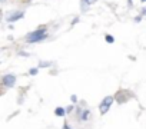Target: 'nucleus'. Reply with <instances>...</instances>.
<instances>
[{
	"label": "nucleus",
	"instance_id": "obj_1",
	"mask_svg": "<svg viewBox=\"0 0 146 129\" xmlns=\"http://www.w3.org/2000/svg\"><path fill=\"white\" fill-rule=\"evenodd\" d=\"M49 37V30L46 26H40L37 29H35L33 32H29L25 37L26 43L27 45H35V43H39V42H43Z\"/></svg>",
	"mask_w": 146,
	"mask_h": 129
},
{
	"label": "nucleus",
	"instance_id": "obj_18",
	"mask_svg": "<svg viewBox=\"0 0 146 129\" xmlns=\"http://www.w3.org/2000/svg\"><path fill=\"white\" fill-rule=\"evenodd\" d=\"M140 15H142V16H146V7H142V10H140Z\"/></svg>",
	"mask_w": 146,
	"mask_h": 129
},
{
	"label": "nucleus",
	"instance_id": "obj_15",
	"mask_svg": "<svg viewBox=\"0 0 146 129\" xmlns=\"http://www.w3.org/2000/svg\"><path fill=\"white\" fill-rule=\"evenodd\" d=\"M75 109H76V108H75V105H73V103H72L70 106H67V108H66L67 113H73V110H75Z\"/></svg>",
	"mask_w": 146,
	"mask_h": 129
},
{
	"label": "nucleus",
	"instance_id": "obj_12",
	"mask_svg": "<svg viewBox=\"0 0 146 129\" xmlns=\"http://www.w3.org/2000/svg\"><path fill=\"white\" fill-rule=\"evenodd\" d=\"M70 102H72L73 105H76V103H78V95H72V96H70Z\"/></svg>",
	"mask_w": 146,
	"mask_h": 129
},
{
	"label": "nucleus",
	"instance_id": "obj_17",
	"mask_svg": "<svg viewBox=\"0 0 146 129\" xmlns=\"http://www.w3.org/2000/svg\"><path fill=\"white\" fill-rule=\"evenodd\" d=\"M133 20H135L136 23H140V22H142V15H140V16H136V17H135Z\"/></svg>",
	"mask_w": 146,
	"mask_h": 129
},
{
	"label": "nucleus",
	"instance_id": "obj_9",
	"mask_svg": "<svg viewBox=\"0 0 146 129\" xmlns=\"http://www.w3.org/2000/svg\"><path fill=\"white\" fill-rule=\"evenodd\" d=\"M39 73V68H32V69H29V75L30 76H36Z\"/></svg>",
	"mask_w": 146,
	"mask_h": 129
},
{
	"label": "nucleus",
	"instance_id": "obj_5",
	"mask_svg": "<svg viewBox=\"0 0 146 129\" xmlns=\"http://www.w3.org/2000/svg\"><path fill=\"white\" fill-rule=\"evenodd\" d=\"M54 115H56L57 118H64V116L67 115V110H66V108H63V106H57V108L54 109Z\"/></svg>",
	"mask_w": 146,
	"mask_h": 129
},
{
	"label": "nucleus",
	"instance_id": "obj_20",
	"mask_svg": "<svg viewBox=\"0 0 146 129\" xmlns=\"http://www.w3.org/2000/svg\"><path fill=\"white\" fill-rule=\"evenodd\" d=\"M127 3H129V6H132V0H127Z\"/></svg>",
	"mask_w": 146,
	"mask_h": 129
},
{
	"label": "nucleus",
	"instance_id": "obj_3",
	"mask_svg": "<svg viewBox=\"0 0 146 129\" xmlns=\"http://www.w3.org/2000/svg\"><path fill=\"white\" fill-rule=\"evenodd\" d=\"M16 82H17V76H16L15 73H5V75L2 76V86H3L5 89H12V88H15Z\"/></svg>",
	"mask_w": 146,
	"mask_h": 129
},
{
	"label": "nucleus",
	"instance_id": "obj_10",
	"mask_svg": "<svg viewBox=\"0 0 146 129\" xmlns=\"http://www.w3.org/2000/svg\"><path fill=\"white\" fill-rule=\"evenodd\" d=\"M52 62H39V68H49Z\"/></svg>",
	"mask_w": 146,
	"mask_h": 129
},
{
	"label": "nucleus",
	"instance_id": "obj_22",
	"mask_svg": "<svg viewBox=\"0 0 146 129\" xmlns=\"http://www.w3.org/2000/svg\"><path fill=\"white\" fill-rule=\"evenodd\" d=\"M140 2H143V3H146V0H140Z\"/></svg>",
	"mask_w": 146,
	"mask_h": 129
},
{
	"label": "nucleus",
	"instance_id": "obj_6",
	"mask_svg": "<svg viewBox=\"0 0 146 129\" xmlns=\"http://www.w3.org/2000/svg\"><path fill=\"white\" fill-rule=\"evenodd\" d=\"M90 110L89 109H83V112H82V116H80V119L79 120H82V122H86L88 119H89V116H90Z\"/></svg>",
	"mask_w": 146,
	"mask_h": 129
},
{
	"label": "nucleus",
	"instance_id": "obj_7",
	"mask_svg": "<svg viewBox=\"0 0 146 129\" xmlns=\"http://www.w3.org/2000/svg\"><path fill=\"white\" fill-rule=\"evenodd\" d=\"M90 5H88L86 2H83V0H80V9H82V13H86L89 10Z\"/></svg>",
	"mask_w": 146,
	"mask_h": 129
},
{
	"label": "nucleus",
	"instance_id": "obj_21",
	"mask_svg": "<svg viewBox=\"0 0 146 129\" xmlns=\"http://www.w3.org/2000/svg\"><path fill=\"white\" fill-rule=\"evenodd\" d=\"M7 2V0H2V3H6Z\"/></svg>",
	"mask_w": 146,
	"mask_h": 129
},
{
	"label": "nucleus",
	"instance_id": "obj_14",
	"mask_svg": "<svg viewBox=\"0 0 146 129\" xmlns=\"http://www.w3.org/2000/svg\"><path fill=\"white\" fill-rule=\"evenodd\" d=\"M62 129H73V126H72L69 122H63V126H62Z\"/></svg>",
	"mask_w": 146,
	"mask_h": 129
},
{
	"label": "nucleus",
	"instance_id": "obj_2",
	"mask_svg": "<svg viewBox=\"0 0 146 129\" xmlns=\"http://www.w3.org/2000/svg\"><path fill=\"white\" fill-rule=\"evenodd\" d=\"M115 100H116V98L112 96V95L105 96V98L102 99V102L99 103V112H100L102 115H106V113L109 112V109L112 108V105H113Z\"/></svg>",
	"mask_w": 146,
	"mask_h": 129
},
{
	"label": "nucleus",
	"instance_id": "obj_13",
	"mask_svg": "<svg viewBox=\"0 0 146 129\" xmlns=\"http://www.w3.org/2000/svg\"><path fill=\"white\" fill-rule=\"evenodd\" d=\"M17 55H19V56H23V57H29V56H30V55H29L27 52H25V50H19Z\"/></svg>",
	"mask_w": 146,
	"mask_h": 129
},
{
	"label": "nucleus",
	"instance_id": "obj_16",
	"mask_svg": "<svg viewBox=\"0 0 146 129\" xmlns=\"http://www.w3.org/2000/svg\"><path fill=\"white\" fill-rule=\"evenodd\" d=\"M83 2H86L88 5H90V6H92V5H95V3L98 2V0H83Z\"/></svg>",
	"mask_w": 146,
	"mask_h": 129
},
{
	"label": "nucleus",
	"instance_id": "obj_4",
	"mask_svg": "<svg viewBox=\"0 0 146 129\" xmlns=\"http://www.w3.org/2000/svg\"><path fill=\"white\" fill-rule=\"evenodd\" d=\"M25 10H12V12H9L7 15H6V17H5V20L7 22V23H16V22H19V20H22L23 17H25Z\"/></svg>",
	"mask_w": 146,
	"mask_h": 129
},
{
	"label": "nucleus",
	"instance_id": "obj_8",
	"mask_svg": "<svg viewBox=\"0 0 146 129\" xmlns=\"http://www.w3.org/2000/svg\"><path fill=\"white\" fill-rule=\"evenodd\" d=\"M105 40H106V43H109V45L115 43V37H113L112 35H106V36H105Z\"/></svg>",
	"mask_w": 146,
	"mask_h": 129
},
{
	"label": "nucleus",
	"instance_id": "obj_19",
	"mask_svg": "<svg viewBox=\"0 0 146 129\" xmlns=\"http://www.w3.org/2000/svg\"><path fill=\"white\" fill-rule=\"evenodd\" d=\"M79 22V17H75V19H73V22H72V25H76Z\"/></svg>",
	"mask_w": 146,
	"mask_h": 129
},
{
	"label": "nucleus",
	"instance_id": "obj_11",
	"mask_svg": "<svg viewBox=\"0 0 146 129\" xmlns=\"http://www.w3.org/2000/svg\"><path fill=\"white\" fill-rule=\"evenodd\" d=\"M75 112H76V116H78V119H80V116H82V112H83V109L78 106V108L75 109Z\"/></svg>",
	"mask_w": 146,
	"mask_h": 129
}]
</instances>
